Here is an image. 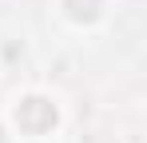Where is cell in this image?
<instances>
[{
	"mask_svg": "<svg viewBox=\"0 0 147 143\" xmlns=\"http://www.w3.org/2000/svg\"><path fill=\"white\" fill-rule=\"evenodd\" d=\"M4 127L12 139H56L60 127H64V107L52 92H20L8 111H4Z\"/></svg>",
	"mask_w": 147,
	"mask_h": 143,
	"instance_id": "cell-1",
	"label": "cell"
},
{
	"mask_svg": "<svg viewBox=\"0 0 147 143\" xmlns=\"http://www.w3.org/2000/svg\"><path fill=\"white\" fill-rule=\"evenodd\" d=\"M60 20L76 32H92L107 20V0H56Z\"/></svg>",
	"mask_w": 147,
	"mask_h": 143,
	"instance_id": "cell-2",
	"label": "cell"
},
{
	"mask_svg": "<svg viewBox=\"0 0 147 143\" xmlns=\"http://www.w3.org/2000/svg\"><path fill=\"white\" fill-rule=\"evenodd\" d=\"M12 143H56V139H12Z\"/></svg>",
	"mask_w": 147,
	"mask_h": 143,
	"instance_id": "cell-3",
	"label": "cell"
}]
</instances>
